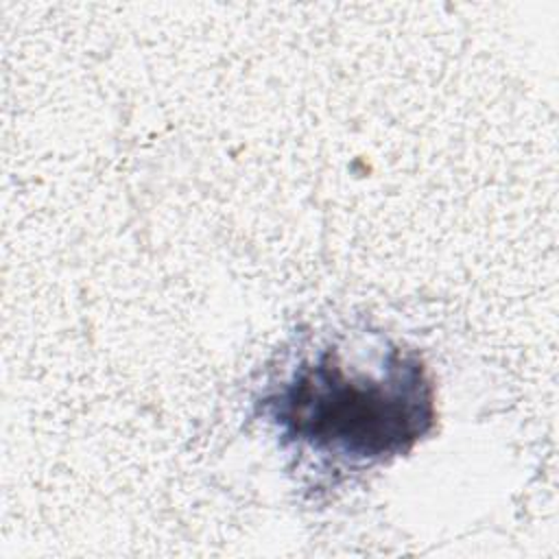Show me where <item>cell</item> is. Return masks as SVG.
Here are the masks:
<instances>
[{
    "label": "cell",
    "instance_id": "1",
    "mask_svg": "<svg viewBox=\"0 0 559 559\" xmlns=\"http://www.w3.org/2000/svg\"><path fill=\"white\" fill-rule=\"evenodd\" d=\"M262 411L312 452L369 465L404 454L432 428L435 395L415 354L389 347L373 371L325 347L269 393Z\"/></svg>",
    "mask_w": 559,
    "mask_h": 559
}]
</instances>
